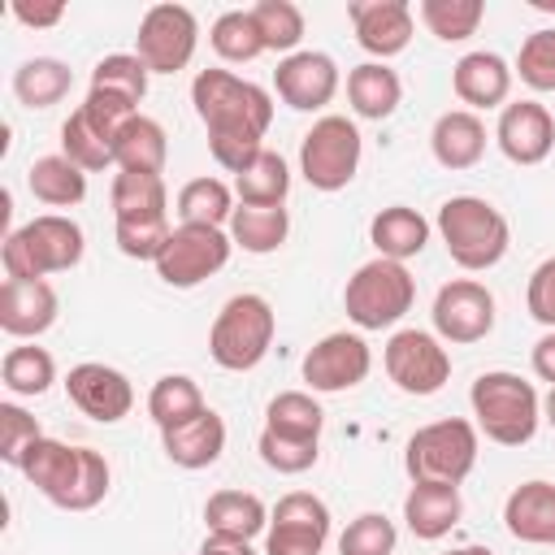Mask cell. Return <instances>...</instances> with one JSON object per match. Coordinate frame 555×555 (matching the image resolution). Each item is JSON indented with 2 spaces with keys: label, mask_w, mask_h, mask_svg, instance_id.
Segmentation results:
<instances>
[{
  "label": "cell",
  "mask_w": 555,
  "mask_h": 555,
  "mask_svg": "<svg viewBox=\"0 0 555 555\" xmlns=\"http://www.w3.org/2000/svg\"><path fill=\"white\" fill-rule=\"evenodd\" d=\"M191 104L208 130L212 160L238 178L264 152V134L273 126V95L251 78L212 65L191 78Z\"/></svg>",
  "instance_id": "cell-1"
},
{
  "label": "cell",
  "mask_w": 555,
  "mask_h": 555,
  "mask_svg": "<svg viewBox=\"0 0 555 555\" xmlns=\"http://www.w3.org/2000/svg\"><path fill=\"white\" fill-rule=\"evenodd\" d=\"M17 473L61 512H91L104 503V494L113 486V468L100 451L69 447V442L48 438V434L22 455Z\"/></svg>",
  "instance_id": "cell-2"
},
{
  "label": "cell",
  "mask_w": 555,
  "mask_h": 555,
  "mask_svg": "<svg viewBox=\"0 0 555 555\" xmlns=\"http://www.w3.org/2000/svg\"><path fill=\"white\" fill-rule=\"evenodd\" d=\"M468 408H473L477 434H486L499 447H525V442H533V434L542 425L538 386L525 382L520 373H507V369L481 373L468 390Z\"/></svg>",
  "instance_id": "cell-3"
},
{
  "label": "cell",
  "mask_w": 555,
  "mask_h": 555,
  "mask_svg": "<svg viewBox=\"0 0 555 555\" xmlns=\"http://www.w3.org/2000/svg\"><path fill=\"white\" fill-rule=\"evenodd\" d=\"M87 251V234L74 217L65 212H39L35 221L17 225L4 234L0 243V264L4 278H52V273H69Z\"/></svg>",
  "instance_id": "cell-4"
},
{
  "label": "cell",
  "mask_w": 555,
  "mask_h": 555,
  "mask_svg": "<svg viewBox=\"0 0 555 555\" xmlns=\"http://www.w3.org/2000/svg\"><path fill=\"white\" fill-rule=\"evenodd\" d=\"M438 238L447 243V256L464 269V273H486L494 269L503 256H507V243H512V225L507 217L481 199V195H451L442 208H438V221H434Z\"/></svg>",
  "instance_id": "cell-5"
},
{
  "label": "cell",
  "mask_w": 555,
  "mask_h": 555,
  "mask_svg": "<svg viewBox=\"0 0 555 555\" xmlns=\"http://www.w3.org/2000/svg\"><path fill=\"white\" fill-rule=\"evenodd\" d=\"M273 334H278L273 304L264 295H256V291H243V295H230L221 304V312L212 317L208 356L225 373H247L269 356Z\"/></svg>",
  "instance_id": "cell-6"
},
{
  "label": "cell",
  "mask_w": 555,
  "mask_h": 555,
  "mask_svg": "<svg viewBox=\"0 0 555 555\" xmlns=\"http://www.w3.org/2000/svg\"><path fill=\"white\" fill-rule=\"evenodd\" d=\"M412 304H416V278L408 273V264L386 256L364 260L343 291V308L356 330H390L412 312Z\"/></svg>",
  "instance_id": "cell-7"
},
{
  "label": "cell",
  "mask_w": 555,
  "mask_h": 555,
  "mask_svg": "<svg viewBox=\"0 0 555 555\" xmlns=\"http://www.w3.org/2000/svg\"><path fill=\"white\" fill-rule=\"evenodd\" d=\"M481 434L464 416H442L434 425H421L408 447H403V468L412 481H438V486H460L477 468Z\"/></svg>",
  "instance_id": "cell-8"
},
{
  "label": "cell",
  "mask_w": 555,
  "mask_h": 555,
  "mask_svg": "<svg viewBox=\"0 0 555 555\" xmlns=\"http://www.w3.org/2000/svg\"><path fill=\"white\" fill-rule=\"evenodd\" d=\"M360 156H364L360 126L343 113H325L312 121V130L299 143V173L312 191L334 195L351 186V178L360 173Z\"/></svg>",
  "instance_id": "cell-9"
},
{
  "label": "cell",
  "mask_w": 555,
  "mask_h": 555,
  "mask_svg": "<svg viewBox=\"0 0 555 555\" xmlns=\"http://www.w3.org/2000/svg\"><path fill=\"white\" fill-rule=\"evenodd\" d=\"M230 230H217V225H173L160 256L152 260L156 264V278L173 291H191L199 282H208L212 273H221L230 264Z\"/></svg>",
  "instance_id": "cell-10"
},
{
  "label": "cell",
  "mask_w": 555,
  "mask_h": 555,
  "mask_svg": "<svg viewBox=\"0 0 555 555\" xmlns=\"http://www.w3.org/2000/svg\"><path fill=\"white\" fill-rule=\"evenodd\" d=\"M382 364H386V377L416 399L438 395L451 382V351L429 330H395L382 347Z\"/></svg>",
  "instance_id": "cell-11"
},
{
  "label": "cell",
  "mask_w": 555,
  "mask_h": 555,
  "mask_svg": "<svg viewBox=\"0 0 555 555\" xmlns=\"http://www.w3.org/2000/svg\"><path fill=\"white\" fill-rule=\"evenodd\" d=\"M199 48V22L186 4H152L139 17V35H134V56L152 69V74H178L195 61Z\"/></svg>",
  "instance_id": "cell-12"
},
{
  "label": "cell",
  "mask_w": 555,
  "mask_h": 555,
  "mask_svg": "<svg viewBox=\"0 0 555 555\" xmlns=\"http://www.w3.org/2000/svg\"><path fill=\"white\" fill-rule=\"evenodd\" d=\"M330 507L312 490H291L269 507L264 555H321L330 542Z\"/></svg>",
  "instance_id": "cell-13"
},
{
  "label": "cell",
  "mask_w": 555,
  "mask_h": 555,
  "mask_svg": "<svg viewBox=\"0 0 555 555\" xmlns=\"http://www.w3.org/2000/svg\"><path fill=\"white\" fill-rule=\"evenodd\" d=\"M434 334L451 347L481 343L494 330V295L477 278H451L434 295Z\"/></svg>",
  "instance_id": "cell-14"
},
{
  "label": "cell",
  "mask_w": 555,
  "mask_h": 555,
  "mask_svg": "<svg viewBox=\"0 0 555 555\" xmlns=\"http://www.w3.org/2000/svg\"><path fill=\"white\" fill-rule=\"evenodd\" d=\"M373 369V351L360 334H347V330H334L325 334L321 343L308 347L299 373L308 382L312 395H343V390H356Z\"/></svg>",
  "instance_id": "cell-15"
},
{
  "label": "cell",
  "mask_w": 555,
  "mask_h": 555,
  "mask_svg": "<svg viewBox=\"0 0 555 555\" xmlns=\"http://www.w3.org/2000/svg\"><path fill=\"white\" fill-rule=\"evenodd\" d=\"M338 87H343V78H338L334 56L317 52V48H299V52L282 56L273 69V91L295 113H321L338 95Z\"/></svg>",
  "instance_id": "cell-16"
},
{
  "label": "cell",
  "mask_w": 555,
  "mask_h": 555,
  "mask_svg": "<svg viewBox=\"0 0 555 555\" xmlns=\"http://www.w3.org/2000/svg\"><path fill=\"white\" fill-rule=\"evenodd\" d=\"M65 395H69V403H74L82 416H91V421H100V425H117V421L130 416V408H134V386H130V377H126L121 369H113V364H100V360L74 364V369L65 373Z\"/></svg>",
  "instance_id": "cell-17"
},
{
  "label": "cell",
  "mask_w": 555,
  "mask_h": 555,
  "mask_svg": "<svg viewBox=\"0 0 555 555\" xmlns=\"http://www.w3.org/2000/svg\"><path fill=\"white\" fill-rule=\"evenodd\" d=\"M347 17L356 30V43L373 61H390V56L408 52V43L416 35V13L408 0H351Z\"/></svg>",
  "instance_id": "cell-18"
},
{
  "label": "cell",
  "mask_w": 555,
  "mask_h": 555,
  "mask_svg": "<svg viewBox=\"0 0 555 555\" xmlns=\"http://www.w3.org/2000/svg\"><path fill=\"white\" fill-rule=\"evenodd\" d=\"M494 143L512 165H542L555 147V117L538 100H512L499 108Z\"/></svg>",
  "instance_id": "cell-19"
},
{
  "label": "cell",
  "mask_w": 555,
  "mask_h": 555,
  "mask_svg": "<svg viewBox=\"0 0 555 555\" xmlns=\"http://www.w3.org/2000/svg\"><path fill=\"white\" fill-rule=\"evenodd\" d=\"M61 299L52 291L48 278L22 282V278H4L0 282V330L9 338H39L56 325Z\"/></svg>",
  "instance_id": "cell-20"
},
{
  "label": "cell",
  "mask_w": 555,
  "mask_h": 555,
  "mask_svg": "<svg viewBox=\"0 0 555 555\" xmlns=\"http://www.w3.org/2000/svg\"><path fill=\"white\" fill-rule=\"evenodd\" d=\"M512 78L516 69L499 56V52H464L451 69V91L455 100L468 108V113H481V108H503L507 95H512Z\"/></svg>",
  "instance_id": "cell-21"
},
{
  "label": "cell",
  "mask_w": 555,
  "mask_h": 555,
  "mask_svg": "<svg viewBox=\"0 0 555 555\" xmlns=\"http://www.w3.org/2000/svg\"><path fill=\"white\" fill-rule=\"evenodd\" d=\"M464 516V499L460 486H438V481H412V490L403 494V525L412 538L421 542H438L447 538Z\"/></svg>",
  "instance_id": "cell-22"
},
{
  "label": "cell",
  "mask_w": 555,
  "mask_h": 555,
  "mask_svg": "<svg viewBox=\"0 0 555 555\" xmlns=\"http://www.w3.org/2000/svg\"><path fill=\"white\" fill-rule=\"evenodd\" d=\"M160 447L169 455V464L186 468V473H199V468H212L225 451V421L204 408L199 416L173 425V429H160Z\"/></svg>",
  "instance_id": "cell-23"
},
{
  "label": "cell",
  "mask_w": 555,
  "mask_h": 555,
  "mask_svg": "<svg viewBox=\"0 0 555 555\" xmlns=\"http://www.w3.org/2000/svg\"><path fill=\"white\" fill-rule=\"evenodd\" d=\"M503 525L516 542L555 546V481H520L503 503Z\"/></svg>",
  "instance_id": "cell-24"
},
{
  "label": "cell",
  "mask_w": 555,
  "mask_h": 555,
  "mask_svg": "<svg viewBox=\"0 0 555 555\" xmlns=\"http://www.w3.org/2000/svg\"><path fill=\"white\" fill-rule=\"evenodd\" d=\"M204 529L217 542H251L269 529V507L251 490H217L204 503Z\"/></svg>",
  "instance_id": "cell-25"
},
{
  "label": "cell",
  "mask_w": 555,
  "mask_h": 555,
  "mask_svg": "<svg viewBox=\"0 0 555 555\" xmlns=\"http://www.w3.org/2000/svg\"><path fill=\"white\" fill-rule=\"evenodd\" d=\"M429 152L442 169L460 173V169H473L481 156H486V121L468 108H447L438 113L434 130H429Z\"/></svg>",
  "instance_id": "cell-26"
},
{
  "label": "cell",
  "mask_w": 555,
  "mask_h": 555,
  "mask_svg": "<svg viewBox=\"0 0 555 555\" xmlns=\"http://www.w3.org/2000/svg\"><path fill=\"white\" fill-rule=\"evenodd\" d=\"M347 104L364 121H386L403 104V78L386 61H364L347 74Z\"/></svg>",
  "instance_id": "cell-27"
},
{
  "label": "cell",
  "mask_w": 555,
  "mask_h": 555,
  "mask_svg": "<svg viewBox=\"0 0 555 555\" xmlns=\"http://www.w3.org/2000/svg\"><path fill=\"white\" fill-rule=\"evenodd\" d=\"M429 230H434V225H429L416 208H408V204H390V208H382V212L369 221V243L377 247V256L403 264V260H412V256L425 251Z\"/></svg>",
  "instance_id": "cell-28"
},
{
  "label": "cell",
  "mask_w": 555,
  "mask_h": 555,
  "mask_svg": "<svg viewBox=\"0 0 555 555\" xmlns=\"http://www.w3.org/2000/svg\"><path fill=\"white\" fill-rule=\"evenodd\" d=\"M113 160L117 169H139V173H165V160H169V134L156 117L147 113H134L117 143H113Z\"/></svg>",
  "instance_id": "cell-29"
},
{
  "label": "cell",
  "mask_w": 555,
  "mask_h": 555,
  "mask_svg": "<svg viewBox=\"0 0 555 555\" xmlns=\"http://www.w3.org/2000/svg\"><path fill=\"white\" fill-rule=\"evenodd\" d=\"M113 221H139V217H169V186L160 173L117 169L108 186Z\"/></svg>",
  "instance_id": "cell-30"
},
{
  "label": "cell",
  "mask_w": 555,
  "mask_h": 555,
  "mask_svg": "<svg viewBox=\"0 0 555 555\" xmlns=\"http://www.w3.org/2000/svg\"><path fill=\"white\" fill-rule=\"evenodd\" d=\"M26 186H30V195H35L39 204H48V208H74V204L87 199V173H82L69 156H61V152L30 160Z\"/></svg>",
  "instance_id": "cell-31"
},
{
  "label": "cell",
  "mask_w": 555,
  "mask_h": 555,
  "mask_svg": "<svg viewBox=\"0 0 555 555\" xmlns=\"http://www.w3.org/2000/svg\"><path fill=\"white\" fill-rule=\"evenodd\" d=\"M234 186H225L221 178L204 173V178H191L182 182L178 199H173V212H178V225H217L225 230L230 217H234Z\"/></svg>",
  "instance_id": "cell-32"
},
{
  "label": "cell",
  "mask_w": 555,
  "mask_h": 555,
  "mask_svg": "<svg viewBox=\"0 0 555 555\" xmlns=\"http://www.w3.org/2000/svg\"><path fill=\"white\" fill-rule=\"evenodd\" d=\"M69 87H74V69L56 56H30L13 69V95L26 108H52L69 95Z\"/></svg>",
  "instance_id": "cell-33"
},
{
  "label": "cell",
  "mask_w": 555,
  "mask_h": 555,
  "mask_svg": "<svg viewBox=\"0 0 555 555\" xmlns=\"http://www.w3.org/2000/svg\"><path fill=\"white\" fill-rule=\"evenodd\" d=\"M225 230H230V243H234V247H243V251H251V256H269V251H278V247L286 243V234H291V212H286V204H282V208L238 204Z\"/></svg>",
  "instance_id": "cell-34"
},
{
  "label": "cell",
  "mask_w": 555,
  "mask_h": 555,
  "mask_svg": "<svg viewBox=\"0 0 555 555\" xmlns=\"http://www.w3.org/2000/svg\"><path fill=\"white\" fill-rule=\"evenodd\" d=\"M291 195V165L264 147L238 178H234V199L238 204H256V208H282Z\"/></svg>",
  "instance_id": "cell-35"
},
{
  "label": "cell",
  "mask_w": 555,
  "mask_h": 555,
  "mask_svg": "<svg viewBox=\"0 0 555 555\" xmlns=\"http://www.w3.org/2000/svg\"><path fill=\"white\" fill-rule=\"evenodd\" d=\"M0 382H4V390L17 395V399L48 395L52 382H56V360H52L48 347H35V343L9 347L4 360H0Z\"/></svg>",
  "instance_id": "cell-36"
},
{
  "label": "cell",
  "mask_w": 555,
  "mask_h": 555,
  "mask_svg": "<svg viewBox=\"0 0 555 555\" xmlns=\"http://www.w3.org/2000/svg\"><path fill=\"white\" fill-rule=\"evenodd\" d=\"M204 408H208V403H204V390H199V382L186 377V373H165V377H156L152 390H147V416L156 421V429H173V425L199 416Z\"/></svg>",
  "instance_id": "cell-37"
},
{
  "label": "cell",
  "mask_w": 555,
  "mask_h": 555,
  "mask_svg": "<svg viewBox=\"0 0 555 555\" xmlns=\"http://www.w3.org/2000/svg\"><path fill=\"white\" fill-rule=\"evenodd\" d=\"M264 429L282 434V438H299V442H321L325 412L308 390H282L264 408Z\"/></svg>",
  "instance_id": "cell-38"
},
{
  "label": "cell",
  "mask_w": 555,
  "mask_h": 555,
  "mask_svg": "<svg viewBox=\"0 0 555 555\" xmlns=\"http://www.w3.org/2000/svg\"><path fill=\"white\" fill-rule=\"evenodd\" d=\"M208 43L225 65H247V61L264 56V39H260V26H256L251 9H225L208 26Z\"/></svg>",
  "instance_id": "cell-39"
},
{
  "label": "cell",
  "mask_w": 555,
  "mask_h": 555,
  "mask_svg": "<svg viewBox=\"0 0 555 555\" xmlns=\"http://www.w3.org/2000/svg\"><path fill=\"white\" fill-rule=\"evenodd\" d=\"M425 30L442 43H464L486 22V0H421L416 4Z\"/></svg>",
  "instance_id": "cell-40"
},
{
  "label": "cell",
  "mask_w": 555,
  "mask_h": 555,
  "mask_svg": "<svg viewBox=\"0 0 555 555\" xmlns=\"http://www.w3.org/2000/svg\"><path fill=\"white\" fill-rule=\"evenodd\" d=\"M61 156H69L82 173L117 169V160H113V139L100 134V130L82 117V108H74V113L61 121Z\"/></svg>",
  "instance_id": "cell-41"
},
{
  "label": "cell",
  "mask_w": 555,
  "mask_h": 555,
  "mask_svg": "<svg viewBox=\"0 0 555 555\" xmlns=\"http://www.w3.org/2000/svg\"><path fill=\"white\" fill-rule=\"evenodd\" d=\"M251 17L260 26V39H264V52H299L304 43V9L291 4V0H256L251 4Z\"/></svg>",
  "instance_id": "cell-42"
},
{
  "label": "cell",
  "mask_w": 555,
  "mask_h": 555,
  "mask_svg": "<svg viewBox=\"0 0 555 555\" xmlns=\"http://www.w3.org/2000/svg\"><path fill=\"white\" fill-rule=\"evenodd\" d=\"M147 78H152V69L134 52H108L91 69V91H108V95H121L130 104H143Z\"/></svg>",
  "instance_id": "cell-43"
},
{
  "label": "cell",
  "mask_w": 555,
  "mask_h": 555,
  "mask_svg": "<svg viewBox=\"0 0 555 555\" xmlns=\"http://www.w3.org/2000/svg\"><path fill=\"white\" fill-rule=\"evenodd\" d=\"M399 529L382 512H360L343 533H338V555H395Z\"/></svg>",
  "instance_id": "cell-44"
},
{
  "label": "cell",
  "mask_w": 555,
  "mask_h": 555,
  "mask_svg": "<svg viewBox=\"0 0 555 555\" xmlns=\"http://www.w3.org/2000/svg\"><path fill=\"white\" fill-rule=\"evenodd\" d=\"M525 87L533 91H555V26H542L533 35H525L520 52H516V65Z\"/></svg>",
  "instance_id": "cell-45"
},
{
  "label": "cell",
  "mask_w": 555,
  "mask_h": 555,
  "mask_svg": "<svg viewBox=\"0 0 555 555\" xmlns=\"http://www.w3.org/2000/svg\"><path fill=\"white\" fill-rule=\"evenodd\" d=\"M256 451H260V460H264L273 473H282V477H299V473H308V468L321 460V442L282 438V434H273V429H260Z\"/></svg>",
  "instance_id": "cell-46"
},
{
  "label": "cell",
  "mask_w": 555,
  "mask_h": 555,
  "mask_svg": "<svg viewBox=\"0 0 555 555\" xmlns=\"http://www.w3.org/2000/svg\"><path fill=\"white\" fill-rule=\"evenodd\" d=\"M169 217H139V221H113L117 251L130 260H156L165 238H169Z\"/></svg>",
  "instance_id": "cell-47"
},
{
  "label": "cell",
  "mask_w": 555,
  "mask_h": 555,
  "mask_svg": "<svg viewBox=\"0 0 555 555\" xmlns=\"http://www.w3.org/2000/svg\"><path fill=\"white\" fill-rule=\"evenodd\" d=\"M39 438H43V429H39V421H35L22 403H0V460H4L9 468H17L22 455H26Z\"/></svg>",
  "instance_id": "cell-48"
},
{
  "label": "cell",
  "mask_w": 555,
  "mask_h": 555,
  "mask_svg": "<svg viewBox=\"0 0 555 555\" xmlns=\"http://www.w3.org/2000/svg\"><path fill=\"white\" fill-rule=\"evenodd\" d=\"M525 308L538 325L555 330V256H546L525 282Z\"/></svg>",
  "instance_id": "cell-49"
},
{
  "label": "cell",
  "mask_w": 555,
  "mask_h": 555,
  "mask_svg": "<svg viewBox=\"0 0 555 555\" xmlns=\"http://www.w3.org/2000/svg\"><path fill=\"white\" fill-rule=\"evenodd\" d=\"M22 26H30V30H48V26H56L61 17H65V4L61 0H52V4H30V0H13V9H9Z\"/></svg>",
  "instance_id": "cell-50"
},
{
  "label": "cell",
  "mask_w": 555,
  "mask_h": 555,
  "mask_svg": "<svg viewBox=\"0 0 555 555\" xmlns=\"http://www.w3.org/2000/svg\"><path fill=\"white\" fill-rule=\"evenodd\" d=\"M529 364H533V377H538V382L555 386V330H546V334L533 343V351H529Z\"/></svg>",
  "instance_id": "cell-51"
},
{
  "label": "cell",
  "mask_w": 555,
  "mask_h": 555,
  "mask_svg": "<svg viewBox=\"0 0 555 555\" xmlns=\"http://www.w3.org/2000/svg\"><path fill=\"white\" fill-rule=\"evenodd\" d=\"M195 555H256L251 542H217V538H204V546Z\"/></svg>",
  "instance_id": "cell-52"
},
{
  "label": "cell",
  "mask_w": 555,
  "mask_h": 555,
  "mask_svg": "<svg viewBox=\"0 0 555 555\" xmlns=\"http://www.w3.org/2000/svg\"><path fill=\"white\" fill-rule=\"evenodd\" d=\"M542 421L555 429V386H551V390H546V399H542Z\"/></svg>",
  "instance_id": "cell-53"
},
{
  "label": "cell",
  "mask_w": 555,
  "mask_h": 555,
  "mask_svg": "<svg viewBox=\"0 0 555 555\" xmlns=\"http://www.w3.org/2000/svg\"><path fill=\"white\" fill-rule=\"evenodd\" d=\"M442 555H494L490 546H455V551H442Z\"/></svg>",
  "instance_id": "cell-54"
},
{
  "label": "cell",
  "mask_w": 555,
  "mask_h": 555,
  "mask_svg": "<svg viewBox=\"0 0 555 555\" xmlns=\"http://www.w3.org/2000/svg\"><path fill=\"white\" fill-rule=\"evenodd\" d=\"M529 9H538V13H555V0H529Z\"/></svg>",
  "instance_id": "cell-55"
}]
</instances>
